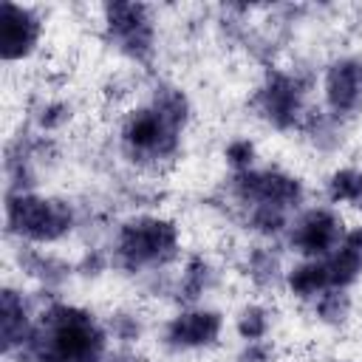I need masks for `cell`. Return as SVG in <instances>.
Instances as JSON below:
<instances>
[{
	"label": "cell",
	"instance_id": "1",
	"mask_svg": "<svg viewBox=\"0 0 362 362\" xmlns=\"http://www.w3.org/2000/svg\"><path fill=\"white\" fill-rule=\"evenodd\" d=\"M187 96L175 88H161L153 105L130 113L122 127V144L133 158H167L178 147V133L187 122Z\"/></svg>",
	"mask_w": 362,
	"mask_h": 362
},
{
	"label": "cell",
	"instance_id": "2",
	"mask_svg": "<svg viewBox=\"0 0 362 362\" xmlns=\"http://www.w3.org/2000/svg\"><path fill=\"white\" fill-rule=\"evenodd\" d=\"M37 354L31 362H102L105 331L99 322L71 305H54L42 314V334L37 337Z\"/></svg>",
	"mask_w": 362,
	"mask_h": 362
},
{
	"label": "cell",
	"instance_id": "3",
	"mask_svg": "<svg viewBox=\"0 0 362 362\" xmlns=\"http://www.w3.org/2000/svg\"><path fill=\"white\" fill-rule=\"evenodd\" d=\"M6 223H8V232L25 240L51 243L62 238L65 232H71L74 212L62 201H48V198H37L28 192H17V195H8L6 201Z\"/></svg>",
	"mask_w": 362,
	"mask_h": 362
},
{
	"label": "cell",
	"instance_id": "4",
	"mask_svg": "<svg viewBox=\"0 0 362 362\" xmlns=\"http://www.w3.org/2000/svg\"><path fill=\"white\" fill-rule=\"evenodd\" d=\"M178 246V229L161 218H133L122 226L116 252L127 269L167 260Z\"/></svg>",
	"mask_w": 362,
	"mask_h": 362
},
{
	"label": "cell",
	"instance_id": "5",
	"mask_svg": "<svg viewBox=\"0 0 362 362\" xmlns=\"http://www.w3.org/2000/svg\"><path fill=\"white\" fill-rule=\"evenodd\" d=\"M232 189L240 201H252L255 206H277L288 209L300 204L303 187L297 178L277 173V170H246L232 178Z\"/></svg>",
	"mask_w": 362,
	"mask_h": 362
},
{
	"label": "cell",
	"instance_id": "6",
	"mask_svg": "<svg viewBox=\"0 0 362 362\" xmlns=\"http://www.w3.org/2000/svg\"><path fill=\"white\" fill-rule=\"evenodd\" d=\"M105 17L110 37L127 57L144 59L153 51V25L141 3H110L105 6Z\"/></svg>",
	"mask_w": 362,
	"mask_h": 362
},
{
	"label": "cell",
	"instance_id": "7",
	"mask_svg": "<svg viewBox=\"0 0 362 362\" xmlns=\"http://www.w3.org/2000/svg\"><path fill=\"white\" fill-rule=\"evenodd\" d=\"M40 40V20L31 8L3 0L0 3V57L6 62L23 59Z\"/></svg>",
	"mask_w": 362,
	"mask_h": 362
},
{
	"label": "cell",
	"instance_id": "8",
	"mask_svg": "<svg viewBox=\"0 0 362 362\" xmlns=\"http://www.w3.org/2000/svg\"><path fill=\"white\" fill-rule=\"evenodd\" d=\"M342 238H345L342 221L334 212H328V209H311V212H305L297 221V226L291 232V246L297 252H303V255H308V257L317 260V257L331 255L342 243Z\"/></svg>",
	"mask_w": 362,
	"mask_h": 362
},
{
	"label": "cell",
	"instance_id": "9",
	"mask_svg": "<svg viewBox=\"0 0 362 362\" xmlns=\"http://www.w3.org/2000/svg\"><path fill=\"white\" fill-rule=\"evenodd\" d=\"M257 107L274 127H291L303 110V85L294 76L274 71L257 93Z\"/></svg>",
	"mask_w": 362,
	"mask_h": 362
},
{
	"label": "cell",
	"instance_id": "10",
	"mask_svg": "<svg viewBox=\"0 0 362 362\" xmlns=\"http://www.w3.org/2000/svg\"><path fill=\"white\" fill-rule=\"evenodd\" d=\"M221 314L218 311H206V308H198V311H184L178 317L170 320L167 331H164V339L170 348H204V345H212L221 334Z\"/></svg>",
	"mask_w": 362,
	"mask_h": 362
},
{
	"label": "cell",
	"instance_id": "11",
	"mask_svg": "<svg viewBox=\"0 0 362 362\" xmlns=\"http://www.w3.org/2000/svg\"><path fill=\"white\" fill-rule=\"evenodd\" d=\"M325 102L334 113H354L362 105V59H339L325 74Z\"/></svg>",
	"mask_w": 362,
	"mask_h": 362
},
{
	"label": "cell",
	"instance_id": "12",
	"mask_svg": "<svg viewBox=\"0 0 362 362\" xmlns=\"http://www.w3.org/2000/svg\"><path fill=\"white\" fill-rule=\"evenodd\" d=\"M0 331H3V351L6 354H11L14 345H23L28 339V334H31L23 297L14 294L11 288H6L0 294Z\"/></svg>",
	"mask_w": 362,
	"mask_h": 362
},
{
	"label": "cell",
	"instance_id": "13",
	"mask_svg": "<svg viewBox=\"0 0 362 362\" xmlns=\"http://www.w3.org/2000/svg\"><path fill=\"white\" fill-rule=\"evenodd\" d=\"M288 286H291V291L300 294V297H314V294L328 291V274H325L322 260H308V263L297 266V269L288 274Z\"/></svg>",
	"mask_w": 362,
	"mask_h": 362
},
{
	"label": "cell",
	"instance_id": "14",
	"mask_svg": "<svg viewBox=\"0 0 362 362\" xmlns=\"http://www.w3.org/2000/svg\"><path fill=\"white\" fill-rule=\"evenodd\" d=\"M328 198L334 204L339 201H362V173L359 170H337L328 178Z\"/></svg>",
	"mask_w": 362,
	"mask_h": 362
},
{
	"label": "cell",
	"instance_id": "15",
	"mask_svg": "<svg viewBox=\"0 0 362 362\" xmlns=\"http://www.w3.org/2000/svg\"><path fill=\"white\" fill-rule=\"evenodd\" d=\"M266 331H269V317H266V311H263L260 305L243 308V314L238 317V334H240L243 339H249V342H257L260 337H266Z\"/></svg>",
	"mask_w": 362,
	"mask_h": 362
},
{
	"label": "cell",
	"instance_id": "16",
	"mask_svg": "<svg viewBox=\"0 0 362 362\" xmlns=\"http://www.w3.org/2000/svg\"><path fill=\"white\" fill-rule=\"evenodd\" d=\"M317 314L325 320V322H342L345 314H348V297L339 291V288H328L320 294V303H317Z\"/></svg>",
	"mask_w": 362,
	"mask_h": 362
},
{
	"label": "cell",
	"instance_id": "17",
	"mask_svg": "<svg viewBox=\"0 0 362 362\" xmlns=\"http://www.w3.org/2000/svg\"><path fill=\"white\" fill-rule=\"evenodd\" d=\"M249 223L263 232V235H274L286 226V209H277V206H255L252 215H249Z\"/></svg>",
	"mask_w": 362,
	"mask_h": 362
},
{
	"label": "cell",
	"instance_id": "18",
	"mask_svg": "<svg viewBox=\"0 0 362 362\" xmlns=\"http://www.w3.org/2000/svg\"><path fill=\"white\" fill-rule=\"evenodd\" d=\"M206 277H209V269H206V263L204 260H189V266H187V272H184V283H181V294L187 297V300H195L204 288H206Z\"/></svg>",
	"mask_w": 362,
	"mask_h": 362
},
{
	"label": "cell",
	"instance_id": "19",
	"mask_svg": "<svg viewBox=\"0 0 362 362\" xmlns=\"http://www.w3.org/2000/svg\"><path fill=\"white\" fill-rule=\"evenodd\" d=\"M249 272L257 283H272L274 274H277V257L266 249H255L252 257H249Z\"/></svg>",
	"mask_w": 362,
	"mask_h": 362
},
{
	"label": "cell",
	"instance_id": "20",
	"mask_svg": "<svg viewBox=\"0 0 362 362\" xmlns=\"http://www.w3.org/2000/svg\"><path fill=\"white\" fill-rule=\"evenodd\" d=\"M252 158H255V144H252L249 139H238V141H232V144L226 147V161H229L238 173H246L249 164H252Z\"/></svg>",
	"mask_w": 362,
	"mask_h": 362
},
{
	"label": "cell",
	"instance_id": "21",
	"mask_svg": "<svg viewBox=\"0 0 362 362\" xmlns=\"http://www.w3.org/2000/svg\"><path fill=\"white\" fill-rule=\"evenodd\" d=\"M68 116H71V107H68V105H62V102H51V105L42 107L40 124L51 130V127H59L62 122H68Z\"/></svg>",
	"mask_w": 362,
	"mask_h": 362
},
{
	"label": "cell",
	"instance_id": "22",
	"mask_svg": "<svg viewBox=\"0 0 362 362\" xmlns=\"http://www.w3.org/2000/svg\"><path fill=\"white\" fill-rule=\"evenodd\" d=\"M240 362H272V351L260 342H249V348L240 354Z\"/></svg>",
	"mask_w": 362,
	"mask_h": 362
}]
</instances>
